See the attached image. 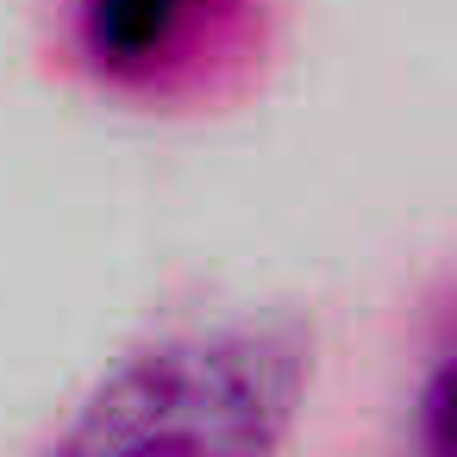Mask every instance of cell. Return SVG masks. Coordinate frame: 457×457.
Listing matches in <instances>:
<instances>
[{
	"label": "cell",
	"mask_w": 457,
	"mask_h": 457,
	"mask_svg": "<svg viewBox=\"0 0 457 457\" xmlns=\"http://www.w3.org/2000/svg\"><path fill=\"white\" fill-rule=\"evenodd\" d=\"M426 445L432 451H451V370H438L432 376V388H426Z\"/></svg>",
	"instance_id": "cell-3"
},
{
	"label": "cell",
	"mask_w": 457,
	"mask_h": 457,
	"mask_svg": "<svg viewBox=\"0 0 457 457\" xmlns=\"http://www.w3.org/2000/svg\"><path fill=\"white\" fill-rule=\"evenodd\" d=\"M232 0H76L82 57L120 88H157L195 57Z\"/></svg>",
	"instance_id": "cell-2"
},
{
	"label": "cell",
	"mask_w": 457,
	"mask_h": 457,
	"mask_svg": "<svg viewBox=\"0 0 457 457\" xmlns=\"http://www.w3.org/2000/svg\"><path fill=\"white\" fill-rule=\"evenodd\" d=\"M307 388V351L288 332L170 338L126 357L63 432L76 457H263L288 438Z\"/></svg>",
	"instance_id": "cell-1"
}]
</instances>
